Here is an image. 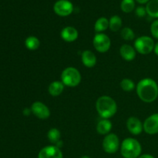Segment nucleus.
I'll use <instances>...</instances> for the list:
<instances>
[{"instance_id": "f257e3e1", "label": "nucleus", "mask_w": 158, "mask_h": 158, "mask_svg": "<svg viewBox=\"0 0 158 158\" xmlns=\"http://www.w3.org/2000/svg\"><path fill=\"white\" fill-rule=\"evenodd\" d=\"M137 94L145 103H152L158 97V85L151 78H144L137 85Z\"/></svg>"}, {"instance_id": "f03ea898", "label": "nucleus", "mask_w": 158, "mask_h": 158, "mask_svg": "<svg viewBox=\"0 0 158 158\" xmlns=\"http://www.w3.org/2000/svg\"><path fill=\"white\" fill-rule=\"evenodd\" d=\"M96 109L102 118L109 119L114 117L117 113V104L112 97L102 96L96 102Z\"/></svg>"}, {"instance_id": "7ed1b4c3", "label": "nucleus", "mask_w": 158, "mask_h": 158, "mask_svg": "<svg viewBox=\"0 0 158 158\" xmlns=\"http://www.w3.org/2000/svg\"><path fill=\"white\" fill-rule=\"evenodd\" d=\"M142 151L140 142L132 137L126 138L121 143L120 152L124 158H138Z\"/></svg>"}, {"instance_id": "20e7f679", "label": "nucleus", "mask_w": 158, "mask_h": 158, "mask_svg": "<svg viewBox=\"0 0 158 158\" xmlns=\"http://www.w3.org/2000/svg\"><path fill=\"white\" fill-rule=\"evenodd\" d=\"M61 82L64 86L76 87L81 82V74L75 67H67L61 73Z\"/></svg>"}, {"instance_id": "39448f33", "label": "nucleus", "mask_w": 158, "mask_h": 158, "mask_svg": "<svg viewBox=\"0 0 158 158\" xmlns=\"http://www.w3.org/2000/svg\"><path fill=\"white\" fill-rule=\"evenodd\" d=\"M154 40L151 37L143 35L135 40L134 43V48L136 51L142 55H148L151 53L152 51H154Z\"/></svg>"}, {"instance_id": "423d86ee", "label": "nucleus", "mask_w": 158, "mask_h": 158, "mask_svg": "<svg viewBox=\"0 0 158 158\" xmlns=\"http://www.w3.org/2000/svg\"><path fill=\"white\" fill-rule=\"evenodd\" d=\"M103 149L107 154H115L120 147L119 137L115 134H109L106 135L103 140Z\"/></svg>"}, {"instance_id": "0eeeda50", "label": "nucleus", "mask_w": 158, "mask_h": 158, "mask_svg": "<svg viewBox=\"0 0 158 158\" xmlns=\"http://www.w3.org/2000/svg\"><path fill=\"white\" fill-rule=\"evenodd\" d=\"M93 44L96 50L99 52H106L110 48L111 40L106 34L97 33L94 36Z\"/></svg>"}, {"instance_id": "6e6552de", "label": "nucleus", "mask_w": 158, "mask_h": 158, "mask_svg": "<svg viewBox=\"0 0 158 158\" xmlns=\"http://www.w3.org/2000/svg\"><path fill=\"white\" fill-rule=\"evenodd\" d=\"M53 10L60 16H67L73 11V6L69 0H58L54 4Z\"/></svg>"}, {"instance_id": "1a4fd4ad", "label": "nucleus", "mask_w": 158, "mask_h": 158, "mask_svg": "<svg viewBox=\"0 0 158 158\" xmlns=\"http://www.w3.org/2000/svg\"><path fill=\"white\" fill-rule=\"evenodd\" d=\"M31 111L39 119L46 120L50 117L49 107L40 101H35L31 106Z\"/></svg>"}, {"instance_id": "9d476101", "label": "nucleus", "mask_w": 158, "mask_h": 158, "mask_svg": "<svg viewBox=\"0 0 158 158\" xmlns=\"http://www.w3.org/2000/svg\"><path fill=\"white\" fill-rule=\"evenodd\" d=\"M143 131L150 135L158 134V114L148 117L143 123Z\"/></svg>"}, {"instance_id": "9b49d317", "label": "nucleus", "mask_w": 158, "mask_h": 158, "mask_svg": "<svg viewBox=\"0 0 158 158\" xmlns=\"http://www.w3.org/2000/svg\"><path fill=\"white\" fill-rule=\"evenodd\" d=\"M38 158H63V153L55 145L46 146L40 150Z\"/></svg>"}, {"instance_id": "f8f14e48", "label": "nucleus", "mask_w": 158, "mask_h": 158, "mask_svg": "<svg viewBox=\"0 0 158 158\" xmlns=\"http://www.w3.org/2000/svg\"><path fill=\"white\" fill-rule=\"evenodd\" d=\"M127 127L130 133L134 135H139L143 130V123L136 117H131L127 119Z\"/></svg>"}, {"instance_id": "ddd939ff", "label": "nucleus", "mask_w": 158, "mask_h": 158, "mask_svg": "<svg viewBox=\"0 0 158 158\" xmlns=\"http://www.w3.org/2000/svg\"><path fill=\"white\" fill-rule=\"evenodd\" d=\"M60 35L64 41L67 42V43H72L77 40L79 33L76 28L73 27V26H66V27L63 28V30L61 31Z\"/></svg>"}, {"instance_id": "4468645a", "label": "nucleus", "mask_w": 158, "mask_h": 158, "mask_svg": "<svg viewBox=\"0 0 158 158\" xmlns=\"http://www.w3.org/2000/svg\"><path fill=\"white\" fill-rule=\"evenodd\" d=\"M120 54L126 61H132L136 57V49L130 45L124 44L120 47Z\"/></svg>"}, {"instance_id": "2eb2a0df", "label": "nucleus", "mask_w": 158, "mask_h": 158, "mask_svg": "<svg viewBox=\"0 0 158 158\" xmlns=\"http://www.w3.org/2000/svg\"><path fill=\"white\" fill-rule=\"evenodd\" d=\"M82 62L87 68H93L97 64V56L90 50H85L82 53Z\"/></svg>"}, {"instance_id": "dca6fc26", "label": "nucleus", "mask_w": 158, "mask_h": 158, "mask_svg": "<svg viewBox=\"0 0 158 158\" xmlns=\"http://www.w3.org/2000/svg\"><path fill=\"white\" fill-rule=\"evenodd\" d=\"M112 129V123L109 119H103L97 125V131L101 135L109 134Z\"/></svg>"}, {"instance_id": "f3484780", "label": "nucleus", "mask_w": 158, "mask_h": 158, "mask_svg": "<svg viewBox=\"0 0 158 158\" xmlns=\"http://www.w3.org/2000/svg\"><path fill=\"white\" fill-rule=\"evenodd\" d=\"M64 90V84L61 81H53L49 84L48 91L52 97H58Z\"/></svg>"}, {"instance_id": "a211bd4d", "label": "nucleus", "mask_w": 158, "mask_h": 158, "mask_svg": "<svg viewBox=\"0 0 158 158\" xmlns=\"http://www.w3.org/2000/svg\"><path fill=\"white\" fill-rule=\"evenodd\" d=\"M146 10L148 15L158 19V0H150L147 3Z\"/></svg>"}, {"instance_id": "6ab92c4d", "label": "nucleus", "mask_w": 158, "mask_h": 158, "mask_svg": "<svg viewBox=\"0 0 158 158\" xmlns=\"http://www.w3.org/2000/svg\"><path fill=\"white\" fill-rule=\"evenodd\" d=\"M109 28V20L106 17H100L96 21L94 29L97 33H102Z\"/></svg>"}, {"instance_id": "aec40b11", "label": "nucleus", "mask_w": 158, "mask_h": 158, "mask_svg": "<svg viewBox=\"0 0 158 158\" xmlns=\"http://www.w3.org/2000/svg\"><path fill=\"white\" fill-rule=\"evenodd\" d=\"M25 46L29 50H36L40 47V42L37 37L34 36V35H30L25 40Z\"/></svg>"}, {"instance_id": "412c9836", "label": "nucleus", "mask_w": 158, "mask_h": 158, "mask_svg": "<svg viewBox=\"0 0 158 158\" xmlns=\"http://www.w3.org/2000/svg\"><path fill=\"white\" fill-rule=\"evenodd\" d=\"M122 26V19L119 15H113L109 20V28L113 32L120 30Z\"/></svg>"}, {"instance_id": "4be33fe9", "label": "nucleus", "mask_w": 158, "mask_h": 158, "mask_svg": "<svg viewBox=\"0 0 158 158\" xmlns=\"http://www.w3.org/2000/svg\"><path fill=\"white\" fill-rule=\"evenodd\" d=\"M47 137L49 141L53 144L59 142L61 138V133L57 128H51L47 134Z\"/></svg>"}, {"instance_id": "5701e85b", "label": "nucleus", "mask_w": 158, "mask_h": 158, "mask_svg": "<svg viewBox=\"0 0 158 158\" xmlns=\"http://www.w3.org/2000/svg\"><path fill=\"white\" fill-rule=\"evenodd\" d=\"M135 8V1L134 0H122L120 4V9L125 13L131 12Z\"/></svg>"}, {"instance_id": "b1692460", "label": "nucleus", "mask_w": 158, "mask_h": 158, "mask_svg": "<svg viewBox=\"0 0 158 158\" xmlns=\"http://www.w3.org/2000/svg\"><path fill=\"white\" fill-rule=\"evenodd\" d=\"M120 87L122 88L123 90L126 91V92H131L135 88V84L132 80L125 78L123 79L120 82Z\"/></svg>"}, {"instance_id": "393cba45", "label": "nucleus", "mask_w": 158, "mask_h": 158, "mask_svg": "<svg viewBox=\"0 0 158 158\" xmlns=\"http://www.w3.org/2000/svg\"><path fill=\"white\" fill-rule=\"evenodd\" d=\"M120 35H121L122 39L126 41H131L135 38V34H134V31L129 27L123 28L120 32Z\"/></svg>"}, {"instance_id": "a878e982", "label": "nucleus", "mask_w": 158, "mask_h": 158, "mask_svg": "<svg viewBox=\"0 0 158 158\" xmlns=\"http://www.w3.org/2000/svg\"><path fill=\"white\" fill-rule=\"evenodd\" d=\"M151 32L153 36L158 40V19H156L152 23L151 26Z\"/></svg>"}, {"instance_id": "bb28decb", "label": "nucleus", "mask_w": 158, "mask_h": 158, "mask_svg": "<svg viewBox=\"0 0 158 158\" xmlns=\"http://www.w3.org/2000/svg\"><path fill=\"white\" fill-rule=\"evenodd\" d=\"M136 15H137L140 18H143L144 17L145 15H147V10H146V7H143V6H138V7L135 10Z\"/></svg>"}, {"instance_id": "cd10ccee", "label": "nucleus", "mask_w": 158, "mask_h": 158, "mask_svg": "<svg viewBox=\"0 0 158 158\" xmlns=\"http://www.w3.org/2000/svg\"><path fill=\"white\" fill-rule=\"evenodd\" d=\"M31 113H32L31 108H25V109L23 110V114H24L25 116H29Z\"/></svg>"}, {"instance_id": "c85d7f7f", "label": "nucleus", "mask_w": 158, "mask_h": 158, "mask_svg": "<svg viewBox=\"0 0 158 158\" xmlns=\"http://www.w3.org/2000/svg\"><path fill=\"white\" fill-rule=\"evenodd\" d=\"M138 158H155L154 156L151 155V154H143V155H140Z\"/></svg>"}, {"instance_id": "c756f323", "label": "nucleus", "mask_w": 158, "mask_h": 158, "mask_svg": "<svg viewBox=\"0 0 158 158\" xmlns=\"http://www.w3.org/2000/svg\"><path fill=\"white\" fill-rule=\"evenodd\" d=\"M154 53H155L158 56V42L157 43H155V45H154Z\"/></svg>"}, {"instance_id": "7c9ffc66", "label": "nucleus", "mask_w": 158, "mask_h": 158, "mask_svg": "<svg viewBox=\"0 0 158 158\" xmlns=\"http://www.w3.org/2000/svg\"><path fill=\"white\" fill-rule=\"evenodd\" d=\"M135 1H137L140 4H147L150 0H135Z\"/></svg>"}, {"instance_id": "2f4dec72", "label": "nucleus", "mask_w": 158, "mask_h": 158, "mask_svg": "<svg viewBox=\"0 0 158 158\" xmlns=\"http://www.w3.org/2000/svg\"><path fill=\"white\" fill-rule=\"evenodd\" d=\"M81 158H90L89 157V156H86V155H85V156H83V157H82Z\"/></svg>"}]
</instances>
